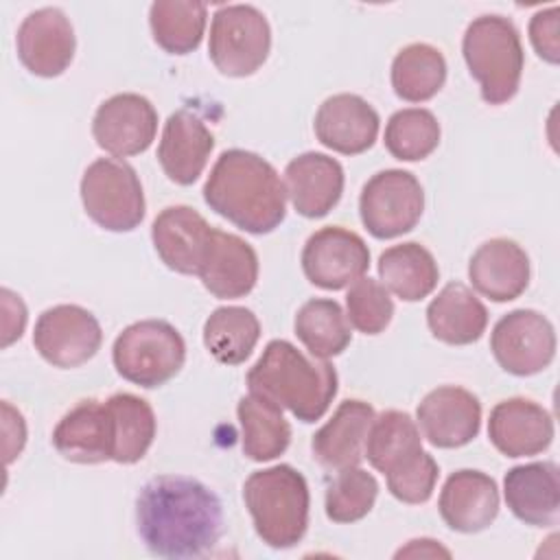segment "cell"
<instances>
[{
	"label": "cell",
	"instance_id": "1",
	"mask_svg": "<svg viewBox=\"0 0 560 560\" xmlns=\"http://www.w3.org/2000/svg\"><path fill=\"white\" fill-rule=\"evenodd\" d=\"M136 525L140 540L153 556L199 558L223 534V508L201 481L184 475H160L138 492Z\"/></svg>",
	"mask_w": 560,
	"mask_h": 560
},
{
	"label": "cell",
	"instance_id": "2",
	"mask_svg": "<svg viewBox=\"0 0 560 560\" xmlns=\"http://www.w3.org/2000/svg\"><path fill=\"white\" fill-rule=\"evenodd\" d=\"M203 199L210 210L249 234H269L287 217V190L278 171L245 149H228L217 158Z\"/></svg>",
	"mask_w": 560,
	"mask_h": 560
},
{
	"label": "cell",
	"instance_id": "3",
	"mask_svg": "<svg viewBox=\"0 0 560 560\" xmlns=\"http://www.w3.org/2000/svg\"><path fill=\"white\" fill-rule=\"evenodd\" d=\"M245 381L249 392L278 402L302 422L319 420L337 394L335 368L326 359L306 357L287 339L269 341Z\"/></svg>",
	"mask_w": 560,
	"mask_h": 560
},
{
	"label": "cell",
	"instance_id": "4",
	"mask_svg": "<svg viewBox=\"0 0 560 560\" xmlns=\"http://www.w3.org/2000/svg\"><path fill=\"white\" fill-rule=\"evenodd\" d=\"M243 501L256 534L269 547L291 549L304 538L311 494L304 475L293 466L254 470L243 483Z\"/></svg>",
	"mask_w": 560,
	"mask_h": 560
},
{
	"label": "cell",
	"instance_id": "5",
	"mask_svg": "<svg viewBox=\"0 0 560 560\" xmlns=\"http://www.w3.org/2000/svg\"><path fill=\"white\" fill-rule=\"evenodd\" d=\"M462 52L488 105H503L518 92L525 55L512 20L503 15L475 18L464 33Z\"/></svg>",
	"mask_w": 560,
	"mask_h": 560
},
{
	"label": "cell",
	"instance_id": "6",
	"mask_svg": "<svg viewBox=\"0 0 560 560\" xmlns=\"http://www.w3.org/2000/svg\"><path fill=\"white\" fill-rule=\"evenodd\" d=\"M116 372L144 389L168 383L186 361V343L179 330L164 319L129 324L112 346Z\"/></svg>",
	"mask_w": 560,
	"mask_h": 560
},
{
	"label": "cell",
	"instance_id": "7",
	"mask_svg": "<svg viewBox=\"0 0 560 560\" xmlns=\"http://www.w3.org/2000/svg\"><path fill=\"white\" fill-rule=\"evenodd\" d=\"M85 214L103 230L131 232L144 219V192L136 168L118 158L94 160L81 177Z\"/></svg>",
	"mask_w": 560,
	"mask_h": 560
},
{
	"label": "cell",
	"instance_id": "8",
	"mask_svg": "<svg viewBox=\"0 0 560 560\" xmlns=\"http://www.w3.org/2000/svg\"><path fill=\"white\" fill-rule=\"evenodd\" d=\"M271 28L262 11L252 4H225L214 11L208 55L225 77H249L269 57Z\"/></svg>",
	"mask_w": 560,
	"mask_h": 560
},
{
	"label": "cell",
	"instance_id": "9",
	"mask_svg": "<svg viewBox=\"0 0 560 560\" xmlns=\"http://www.w3.org/2000/svg\"><path fill=\"white\" fill-rule=\"evenodd\" d=\"M424 210V190L418 177L402 168L374 173L359 197V214L374 238H396L411 232Z\"/></svg>",
	"mask_w": 560,
	"mask_h": 560
},
{
	"label": "cell",
	"instance_id": "10",
	"mask_svg": "<svg viewBox=\"0 0 560 560\" xmlns=\"http://www.w3.org/2000/svg\"><path fill=\"white\" fill-rule=\"evenodd\" d=\"M490 350L505 372L532 376L551 365L556 357V330L542 313L516 308L494 324Z\"/></svg>",
	"mask_w": 560,
	"mask_h": 560
},
{
	"label": "cell",
	"instance_id": "11",
	"mask_svg": "<svg viewBox=\"0 0 560 560\" xmlns=\"http://www.w3.org/2000/svg\"><path fill=\"white\" fill-rule=\"evenodd\" d=\"M103 343L98 319L79 304H57L46 308L33 332V346L42 359L55 368H79L88 363Z\"/></svg>",
	"mask_w": 560,
	"mask_h": 560
},
{
	"label": "cell",
	"instance_id": "12",
	"mask_svg": "<svg viewBox=\"0 0 560 560\" xmlns=\"http://www.w3.org/2000/svg\"><path fill=\"white\" fill-rule=\"evenodd\" d=\"M370 267L365 241L346 228L326 225L308 236L302 249L306 280L326 291H339L359 280Z\"/></svg>",
	"mask_w": 560,
	"mask_h": 560
},
{
	"label": "cell",
	"instance_id": "13",
	"mask_svg": "<svg viewBox=\"0 0 560 560\" xmlns=\"http://www.w3.org/2000/svg\"><path fill=\"white\" fill-rule=\"evenodd\" d=\"M158 112L151 101L136 92L114 94L103 101L92 120L96 144L114 158L144 153L155 140Z\"/></svg>",
	"mask_w": 560,
	"mask_h": 560
},
{
	"label": "cell",
	"instance_id": "14",
	"mask_svg": "<svg viewBox=\"0 0 560 560\" xmlns=\"http://www.w3.org/2000/svg\"><path fill=\"white\" fill-rule=\"evenodd\" d=\"M18 57L22 66L44 79L59 77L74 57L77 39L68 15L57 7L31 11L15 35Z\"/></svg>",
	"mask_w": 560,
	"mask_h": 560
},
{
	"label": "cell",
	"instance_id": "15",
	"mask_svg": "<svg viewBox=\"0 0 560 560\" xmlns=\"http://www.w3.org/2000/svg\"><path fill=\"white\" fill-rule=\"evenodd\" d=\"M416 416L429 444L438 448H459L479 433L481 402L464 387L442 385L420 400Z\"/></svg>",
	"mask_w": 560,
	"mask_h": 560
},
{
	"label": "cell",
	"instance_id": "16",
	"mask_svg": "<svg viewBox=\"0 0 560 560\" xmlns=\"http://www.w3.org/2000/svg\"><path fill=\"white\" fill-rule=\"evenodd\" d=\"M197 276L219 300L245 298L258 280V256L245 238L212 228Z\"/></svg>",
	"mask_w": 560,
	"mask_h": 560
},
{
	"label": "cell",
	"instance_id": "17",
	"mask_svg": "<svg viewBox=\"0 0 560 560\" xmlns=\"http://www.w3.org/2000/svg\"><path fill=\"white\" fill-rule=\"evenodd\" d=\"M343 166L317 151L293 158L284 168V190L293 210L306 219L326 217L341 199Z\"/></svg>",
	"mask_w": 560,
	"mask_h": 560
},
{
	"label": "cell",
	"instance_id": "18",
	"mask_svg": "<svg viewBox=\"0 0 560 560\" xmlns=\"http://www.w3.org/2000/svg\"><path fill=\"white\" fill-rule=\"evenodd\" d=\"M488 438L505 457L538 455L553 440V418L529 398H508L490 411Z\"/></svg>",
	"mask_w": 560,
	"mask_h": 560
},
{
	"label": "cell",
	"instance_id": "19",
	"mask_svg": "<svg viewBox=\"0 0 560 560\" xmlns=\"http://www.w3.org/2000/svg\"><path fill=\"white\" fill-rule=\"evenodd\" d=\"M378 114L359 94H332L315 114L317 140L343 155H359L368 151L378 136Z\"/></svg>",
	"mask_w": 560,
	"mask_h": 560
},
{
	"label": "cell",
	"instance_id": "20",
	"mask_svg": "<svg viewBox=\"0 0 560 560\" xmlns=\"http://www.w3.org/2000/svg\"><path fill=\"white\" fill-rule=\"evenodd\" d=\"M438 510L453 532L477 534L492 525L499 514L497 481L481 470H455L442 486Z\"/></svg>",
	"mask_w": 560,
	"mask_h": 560
},
{
	"label": "cell",
	"instance_id": "21",
	"mask_svg": "<svg viewBox=\"0 0 560 560\" xmlns=\"http://www.w3.org/2000/svg\"><path fill=\"white\" fill-rule=\"evenodd\" d=\"M212 149L214 136L206 122L190 109H177L164 122L158 160L171 182L190 186L203 173Z\"/></svg>",
	"mask_w": 560,
	"mask_h": 560
},
{
	"label": "cell",
	"instance_id": "22",
	"mask_svg": "<svg viewBox=\"0 0 560 560\" xmlns=\"http://www.w3.org/2000/svg\"><path fill=\"white\" fill-rule=\"evenodd\" d=\"M503 497L510 512L532 527H551L560 516V472L553 462H532L505 472Z\"/></svg>",
	"mask_w": 560,
	"mask_h": 560
},
{
	"label": "cell",
	"instance_id": "23",
	"mask_svg": "<svg viewBox=\"0 0 560 560\" xmlns=\"http://www.w3.org/2000/svg\"><path fill=\"white\" fill-rule=\"evenodd\" d=\"M210 234L208 221L190 206H168L151 225V241L160 260L184 276H197Z\"/></svg>",
	"mask_w": 560,
	"mask_h": 560
},
{
	"label": "cell",
	"instance_id": "24",
	"mask_svg": "<svg viewBox=\"0 0 560 560\" xmlns=\"http://www.w3.org/2000/svg\"><path fill=\"white\" fill-rule=\"evenodd\" d=\"M468 278L492 302L516 300L529 284V256L516 241L490 238L470 256Z\"/></svg>",
	"mask_w": 560,
	"mask_h": 560
},
{
	"label": "cell",
	"instance_id": "25",
	"mask_svg": "<svg viewBox=\"0 0 560 560\" xmlns=\"http://www.w3.org/2000/svg\"><path fill=\"white\" fill-rule=\"evenodd\" d=\"M374 416L370 402L357 398L343 400L330 420L315 431L311 440L313 457L328 470L359 466Z\"/></svg>",
	"mask_w": 560,
	"mask_h": 560
},
{
	"label": "cell",
	"instance_id": "26",
	"mask_svg": "<svg viewBox=\"0 0 560 560\" xmlns=\"http://www.w3.org/2000/svg\"><path fill=\"white\" fill-rule=\"evenodd\" d=\"M55 451L74 464H101L112 459V429L105 402H77L52 431Z\"/></svg>",
	"mask_w": 560,
	"mask_h": 560
},
{
	"label": "cell",
	"instance_id": "27",
	"mask_svg": "<svg viewBox=\"0 0 560 560\" xmlns=\"http://www.w3.org/2000/svg\"><path fill=\"white\" fill-rule=\"evenodd\" d=\"M427 324L435 339L448 346L479 341L488 326L483 302L462 282H448L427 306Z\"/></svg>",
	"mask_w": 560,
	"mask_h": 560
},
{
	"label": "cell",
	"instance_id": "28",
	"mask_svg": "<svg viewBox=\"0 0 560 560\" xmlns=\"http://www.w3.org/2000/svg\"><path fill=\"white\" fill-rule=\"evenodd\" d=\"M105 409L112 429V462H140L151 448L158 429L153 407L136 394L120 392L105 400Z\"/></svg>",
	"mask_w": 560,
	"mask_h": 560
},
{
	"label": "cell",
	"instance_id": "29",
	"mask_svg": "<svg viewBox=\"0 0 560 560\" xmlns=\"http://www.w3.org/2000/svg\"><path fill=\"white\" fill-rule=\"evenodd\" d=\"M381 284L402 302H418L427 298L440 278L433 254L420 243H400L387 247L378 256Z\"/></svg>",
	"mask_w": 560,
	"mask_h": 560
},
{
	"label": "cell",
	"instance_id": "30",
	"mask_svg": "<svg viewBox=\"0 0 560 560\" xmlns=\"http://www.w3.org/2000/svg\"><path fill=\"white\" fill-rule=\"evenodd\" d=\"M236 416L243 431V453L252 462H271L289 448L291 427L278 402L249 392L238 400Z\"/></svg>",
	"mask_w": 560,
	"mask_h": 560
},
{
	"label": "cell",
	"instance_id": "31",
	"mask_svg": "<svg viewBox=\"0 0 560 560\" xmlns=\"http://www.w3.org/2000/svg\"><path fill=\"white\" fill-rule=\"evenodd\" d=\"M422 451V438L418 422L398 409H387L374 416L368 440H365V459L378 472L387 475L413 455Z\"/></svg>",
	"mask_w": 560,
	"mask_h": 560
},
{
	"label": "cell",
	"instance_id": "32",
	"mask_svg": "<svg viewBox=\"0 0 560 560\" xmlns=\"http://www.w3.org/2000/svg\"><path fill=\"white\" fill-rule=\"evenodd\" d=\"M446 81V59L431 44H409L392 61V88L407 103L433 98Z\"/></svg>",
	"mask_w": 560,
	"mask_h": 560
},
{
	"label": "cell",
	"instance_id": "33",
	"mask_svg": "<svg viewBox=\"0 0 560 560\" xmlns=\"http://www.w3.org/2000/svg\"><path fill=\"white\" fill-rule=\"evenodd\" d=\"M293 328L304 348L317 359L341 354L352 339L343 308L328 298H313L304 302L295 313Z\"/></svg>",
	"mask_w": 560,
	"mask_h": 560
},
{
	"label": "cell",
	"instance_id": "34",
	"mask_svg": "<svg viewBox=\"0 0 560 560\" xmlns=\"http://www.w3.org/2000/svg\"><path fill=\"white\" fill-rule=\"evenodd\" d=\"M260 339V322L245 306H219L203 324V346L225 365L243 363Z\"/></svg>",
	"mask_w": 560,
	"mask_h": 560
},
{
	"label": "cell",
	"instance_id": "35",
	"mask_svg": "<svg viewBox=\"0 0 560 560\" xmlns=\"http://www.w3.org/2000/svg\"><path fill=\"white\" fill-rule=\"evenodd\" d=\"M206 18V4L195 0H158L149 9L153 39L168 55L192 52L203 39Z\"/></svg>",
	"mask_w": 560,
	"mask_h": 560
},
{
	"label": "cell",
	"instance_id": "36",
	"mask_svg": "<svg viewBox=\"0 0 560 560\" xmlns=\"http://www.w3.org/2000/svg\"><path fill=\"white\" fill-rule=\"evenodd\" d=\"M440 144V122L424 107L398 109L385 125V149L400 162L429 158Z\"/></svg>",
	"mask_w": 560,
	"mask_h": 560
},
{
	"label": "cell",
	"instance_id": "37",
	"mask_svg": "<svg viewBox=\"0 0 560 560\" xmlns=\"http://www.w3.org/2000/svg\"><path fill=\"white\" fill-rule=\"evenodd\" d=\"M378 494V481L372 472L350 466L337 470L326 488V516L332 523H354L370 514Z\"/></svg>",
	"mask_w": 560,
	"mask_h": 560
},
{
	"label": "cell",
	"instance_id": "38",
	"mask_svg": "<svg viewBox=\"0 0 560 560\" xmlns=\"http://www.w3.org/2000/svg\"><path fill=\"white\" fill-rule=\"evenodd\" d=\"M394 315L389 291L374 278L361 276L346 293V317L363 335L383 332Z\"/></svg>",
	"mask_w": 560,
	"mask_h": 560
},
{
	"label": "cell",
	"instance_id": "39",
	"mask_svg": "<svg viewBox=\"0 0 560 560\" xmlns=\"http://www.w3.org/2000/svg\"><path fill=\"white\" fill-rule=\"evenodd\" d=\"M440 468L435 464V459L420 451L418 455H413L411 459H407L405 464H400L398 468H394L392 472H387V490L392 492L394 499L402 501V503H424L431 499L435 481H438Z\"/></svg>",
	"mask_w": 560,
	"mask_h": 560
},
{
	"label": "cell",
	"instance_id": "40",
	"mask_svg": "<svg viewBox=\"0 0 560 560\" xmlns=\"http://www.w3.org/2000/svg\"><path fill=\"white\" fill-rule=\"evenodd\" d=\"M529 39L540 59L553 66L560 61V9L556 4L534 13L529 22Z\"/></svg>",
	"mask_w": 560,
	"mask_h": 560
},
{
	"label": "cell",
	"instance_id": "41",
	"mask_svg": "<svg viewBox=\"0 0 560 560\" xmlns=\"http://www.w3.org/2000/svg\"><path fill=\"white\" fill-rule=\"evenodd\" d=\"M2 295V348L11 346L22 337L26 326V306L20 295L9 289L0 291Z\"/></svg>",
	"mask_w": 560,
	"mask_h": 560
},
{
	"label": "cell",
	"instance_id": "42",
	"mask_svg": "<svg viewBox=\"0 0 560 560\" xmlns=\"http://www.w3.org/2000/svg\"><path fill=\"white\" fill-rule=\"evenodd\" d=\"M2 431H4V459L11 464L15 455L22 453L26 442V424L20 411H15L7 400H2Z\"/></svg>",
	"mask_w": 560,
	"mask_h": 560
},
{
	"label": "cell",
	"instance_id": "43",
	"mask_svg": "<svg viewBox=\"0 0 560 560\" xmlns=\"http://www.w3.org/2000/svg\"><path fill=\"white\" fill-rule=\"evenodd\" d=\"M438 558V556H444L448 558L451 551L444 549L438 540H431V538H416V540H409L407 547H400L396 551V558Z\"/></svg>",
	"mask_w": 560,
	"mask_h": 560
}]
</instances>
